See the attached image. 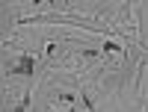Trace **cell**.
Here are the masks:
<instances>
[{
    "label": "cell",
    "mask_w": 148,
    "mask_h": 112,
    "mask_svg": "<svg viewBox=\"0 0 148 112\" xmlns=\"http://www.w3.org/2000/svg\"><path fill=\"white\" fill-rule=\"evenodd\" d=\"M36 71V59L33 56H21L15 68H9V74H24V77H30V74Z\"/></svg>",
    "instance_id": "cell-1"
}]
</instances>
